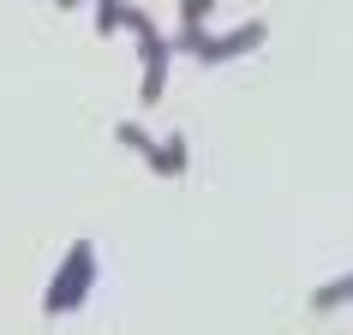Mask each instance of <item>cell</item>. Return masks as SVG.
Here are the masks:
<instances>
[{
	"label": "cell",
	"instance_id": "1",
	"mask_svg": "<svg viewBox=\"0 0 353 335\" xmlns=\"http://www.w3.org/2000/svg\"><path fill=\"white\" fill-rule=\"evenodd\" d=\"M96 287V240H72L42 287V317H72Z\"/></svg>",
	"mask_w": 353,
	"mask_h": 335
},
{
	"label": "cell",
	"instance_id": "3",
	"mask_svg": "<svg viewBox=\"0 0 353 335\" xmlns=\"http://www.w3.org/2000/svg\"><path fill=\"white\" fill-rule=\"evenodd\" d=\"M263 42H270V24H263V19H252V24H240V30H228V37H210V30H204V42H198L192 54L204 60V66H216V60L252 54V48H263Z\"/></svg>",
	"mask_w": 353,
	"mask_h": 335
},
{
	"label": "cell",
	"instance_id": "7",
	"mask_svg": "<svg viewBox=\"0 0 353 335\" xmlns=\"http://www.w3.org/2000/svg\"><path fill=\"white\" fill-rule=\"evenodd\" d=\"M126 30V0H96V37H120Z\"/></svg>",
	"mask_w": 353,
	"mask_h": 335
},
{
	"label": "cell",
	"instance_id": "4",
	"mask_svg": "<svg viewBox=\"0 0 353 335\" xmlns=\"http://www.w3.org/2000/svg\"><path fill=\"white\" fill-rule=\"evenodd\" d=\"M186 168H192L186 132H168V138H156V162H150V174H162V180H180Z\"/></svg>",
	"mask_w": 353,
	"mask_h": 335
},
{
	"label": "cell",
	"instance_id": "6",
	"mask_svg": "<svg viewBox=\"0 0 353 335\" xmlns=\"http://www.w3.org/2000/svg\"><path fill=\"white\" fill-rule=\"evenodd\" d=\"M114 138H120L126 150H138L144 162H156V138H150V132L138 126V120H120V126H114Z\"/></svg>",
	"mask_w": 353,
	"mask_h": 335
},
{
	"label": "cell",
	"instance_id": "9",
	"mask_svg": "<svg viewBox=\"0 0 353 335\" xmlns=\"http://www.w3.org/2000/svg\"><path fill=\"white\" fill-rule=\"evenodd\" d=\"M54 6H66V12H72V6H96V0H54Z\"/></svg>",
	"mask_w": 353,
	"mask_h": 335
},
{
	"label": "cell",
	"instance_id": "2",
	"mask_svg": "<svg viewBox=\"0 0 353 335\" xmlns=\"http://www.w3.org/2000/svg\"><path fill=\"white\" fill-rule=\"evenodd\" d=\"M126 30L138 37V48H144V102H162L168 90V60H174V42L150 24L144 6H126Z\"/></svg>",
	"mask_w": 353,
	"mask_h": 335
},
{
	"label": "cell",
	"instance_id": "8",
	"mask_svg": "<svg viewBox=\"0 0 353 335\" xmlns=\"http://www.w3.org/2000/svg\"><path fill=\"white\" fill-rule=\"evenodd\" d=\"M210 6H216V0H180V24H186V30H204Z\"/></svg>",
	"mask_w": 353,
	"mask_h": 335
},
{
	"label": "cell",
	"instance_id": "5",
	"mask_svg": "<svg viewBox=\"0 0 353 335\" xmlns=\"http://www.w3.org/2000/svg\"><path fill=\"white\" fill-rule=\"evenodd\" d=\"M341 305H353V270H347V276H335V281H323V287L312 294V312H317V317L341 312Z\"/></svg>",
	"mask_w": 353,
	"mask_h": 335
}]
</instances>
